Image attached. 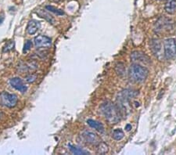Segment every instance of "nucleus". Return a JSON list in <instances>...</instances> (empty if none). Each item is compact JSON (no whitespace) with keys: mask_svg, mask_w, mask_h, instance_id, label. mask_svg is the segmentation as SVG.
<instances>
[{"mask_svg":"<svg viewBox=\"0 0 176 155\" xmlns=\"http://www.w3.org/2000/svg\"><path fill=\"white\" fill-rule=\"evenodd\" d=\"M0 102L4 107L13 108L16 107L18 102V98L15 94H11L7 92H2L0 94Z\"/></svg>","mask_w":176,"mask_h":155,"instance_id":"nucleus-3","label":"nucleus"},{"mask_svg":"<svg viewBox=\"0 0 176 155\" xmlns=\"http://www.w3.org/2000/svg\"><path fill=\"white\" fill-rule=\"evenodd\" d=\"M68 147L69 149H70V151L72 152V153L74 154H88V153L86 152V151H83V150L81 149H79V148H78V147H74V146L72 145H68Z\"/></svg>","mask_w":176,"mask_h":155,"instance_id":"nucleus-16","label":"nucleus"},{"mask_svg":"<svg viewBox=\"0 0 176 155\" xmlns=\"http://www.w3.org/2000/svg\"><path fill=\"white\" fill-rule=\"evenodd\" d=\"M100 110L110 124H117L121 121V111L114 103L109 101L105 102L101 105Z\"/></svg>","mask_w":176,"mask_h":155,"instance_id":"nucleus-1","label":"nucleus"},{"mask_svg":"<svg viewBox=\"0 0 176 155\" xmlns=\"http://www.w3.org/2000/svg\"><path fill=\"white\" fill-rule=\"evenodd\" d=\"M54 2H61V1H63V0H53Z\"/></svg>","mask_w":176,"mask_h":155,"instance_id":"nucleus-23","label":"nucleus"},{"mask_svg":"<svg viewBox=\"0 0 176 155\" xmlns=\"http://www.w3.org/2000/svg\"><path fill=\"white\" fill-rule=\"evenodd\" d=\"M32 46V42L31 40H28L26 42H25V46H24V49H23V52L24 53H26V52H28L29 50L31 49Z\"/></svg>","mask_w":176,"mask_h":155,"instance_id":"nucleus-20","label":"nucleus"},{"mask_svg":"<svg viewBox=\"0 0 176 155\" xmlns=\"http://www.w3.org/2000/svg\"><path fill=\"white\" fill-rule=\"evenodd\" d=\"M116 72L119 76H123L125 73V65L122 64V63H119L116 65L115 67Z\"/></svg>","mask_w":176,"mask_h":155,"instance_id":"nucleus-17","label":"nucleus"},{"mask_svg":"<svg viewBox=\"0 0 176 155\" xmlns=\"http://www.w3.org/2000/svg\"><path fill=\"white\" fill-rule=\"evenodd\" d=\"M151 47H152V50L153 52L155 53V55H157L159 51L161 49V46H160V43L159 42V41L156 40V39H154V40H152L151 42Z\"/></svg>","mask_w":176,"mask_h":155,"instance_id":"nucleus-14","label":"nucleus"},{"mask_svg":"<svg viewBox=\"0 0 176 155\" xmlns=\"http://www.w3.org/2000/svg\"><path fill=\"white\" fill-rule=\"evenodd\" d=\"M113 138L115 140H121L124 138L125 136V134H124V132L122 131L121 129H114L113 132Z\"/></svg>","mask_w":176,"mask_h":155,"instance_id":"nucleus-15","label":"nucleus"},{"mask_svg":"<svg viewBox=\"0 0 176 155\" xmlns=\"http://www.w3.org/2000/svg\"><path fill=\"white\" fill-rule=\"evenodd\" d=\"M149 75V70L142 65L134 64L129 70L130 79L135 82H142L146 80Z\"/></svg>","mask_w":176,"mask_h":155,"instance_id":"nucleus-2","label":"nucleus"},{"mask_svg":"<svg viewBox=\"0 0 176 155\" xmlns=\"http://www.w3.org/2000/svg\"><path fill=\"white\" fill-rule=\"evenodd\" d=\"M125 129L127 131H130L131 129H132V125H127L125 127Z\"/></svg>","mask_w":176,"mask_h":155,"instance_id":"nucleus-22","label":"nucleus"},{"mask_svg":"<svg viewBox=\"0 0 176 155\" xmlns=\"http://www.w3.org/2000/svg\"><path fill=\"white\" fill-rule=\"evenodd\" d=\"M97 147V153L99 154H105L109 151V147L104 142H99L96 145Z\"/></svg>","mask_w":176,"mask_h":155,"instance_id":"nucleus-13","label":"nucleus"},{"mask_svg":"<svg viewBox=\"0 0 176 155\" xmlns=\"http://www.w3.org/2000/svg\"><path fill=\"white\" fill-rule=\"evenodd\" d=\"M36 78L37 76L35 75H28V76H27L26 78H25V81L28 83H33L34 81L36 80Z\"/></svg>","mask_w":176,"mask_h":155,"instance_id":"nucleus-21","label":"nucleus"},{"mask_svg":"<svg viewBox=\"0 0 176 155\" xmlns=\"http://www.w3.org/2000/svg\"><path fill=\"white\" fill-rule=\"evenodd\" d=\"M41 24L39 21L34 20H30L27 26V32L29 34H34L40 29Z\"/></svg>","mask_w":176,"mask_h":155,"instance_id":"nucleus-9","label":"nucleus"},{"mask_svg":"<svg viewBox=\"0 0 176 155\" xmlns=\"http://www.w3.org/2000/svg\"><path fill=\"white\" fill-rule=\"evenodd\" d=\"M36 13L38 14V16H39L40 17H42V18L45 19V20H47V21L50 23V24H53L55 23V19L53 18V16H51L49 13H47L46 11H45V10H39L37 11Z\"/></svg>","mask_w":176,"mask_h":155,"instance_id":"nucleus-11","label":"nucleus"},{"mask_svg":"<svg viewBox=\"0 0 176 155\" xmlns=\"http://www.w3.org/2000/svg\"><path fill=\"white\" fill-rule=\"evenodd\" d=\"M10 84L13 88H14L15 89H16L20 93H25L28 90L27 85H25L24 81L22 79H20V78H13V79H11L10 80Z\"/></svg>","mask_w":176,"mask_h":155,"instance_id":"nucleus-7","label":"nucleus"},{"mask_svg":"<svg viewBox=\"0 0 176 155\" xmlns=\"http://www.w3.org/2000/svg\"><path fill=\"white\" fill-rule=\"evenodd\" d=\"M160 1H162V0H160Z\"/></svg>","mask_w":176,"mask_h":155,"instance_id":"nucleus-25","label":"nucleus"},{"mask_svg":"<svg viewBox=\"0 0 176 155\" xmlns=\"http://www.w3.org/2000/svg\"><path fill=\"white\" fill-rule=\"evenodd\" d=\"M87 123L89 126H91L92 128L95 129V130H97V131L99 132L100 133H103V132H104V127H103L102 123L95 121V120H92V119H89V120H87Z\"/></svg>","mask_w":176,"mask_h":155,"instance_id":"nucleus-10","label":"nucleus"},{"mask_svg":"<svg viewBox=\"0 0 176 155\" xmlns=\"http://www.w3.org/2000/svg\"><path fill=\"white\" fill-rule=\"evenodd\" d=\"M45 8H46V10H49V11L54 13L57 14V15H63V14H64L63 10L56 8V7H54V6H45Z\"/></svg>","mask_w":176,"mask_h":155,"instance_id":"nucleus-18","label":"nucleus"},{"mask_svg":"<svg viewBox=\"0 0 176 155\" xmlns=\"http://www.w3.org/2000/svg\"><path fill=\"white\" fill-rule=\"evenodd\" d=\"M164 56L168 60L174 58L176 55V42L174 38H168L164 41Z\"/></svg>","mask_w":176,"mask_h":155,"instance_id":"nucleus-4","label":"nucleus"},{"mask_svg":"<svg viewBox=\"0 0 176 155\" xmlns=\"http://www.w3.org/2000/svg\"><path fill=\"white\" fill-rule=\"evenodd\" d=\"M14 46H15L14 41H10V42H7L6 46L3 47V50H2V52H10V51L13 50V49H14Z\"/></svg>","mask_w":176,"mask_h":155,"instance_id":"nucleus-19","label":"nucleus"},{"mask_svg":"<svg viewBox=\"0 0 176 155\" xmlns=\"http://www.w3.org/2000/svg\"><path fill=\"white\" fill-rule=\"evenodd\" d=\"M82 136H83L85 142H87L88 143L92 144V145H97L98 143L100 142V139L98 137V136L95 133H92V132H84L82 133Z\"/></svg>","mask_w":176,"mask_h":155,"instance_id":"nucleus-8","label":"nucleus"},{"mask_svg":"<svg viewBox=\"0 0 176 155\" xmlns=\"http://www.w3.org/2000/svg\"><path fill=\"white\" fill-rule=\"evenodd\" d=\"M132 61L138 64H150V59L145 53L139 51H135L131 55Z\"/></svg>","mask_w":176,"mask_h":155,"instance_id":"nucleus-5","label":"nucleus"},{"mask_svg":"<svg viewBox=\"0 0 176 155\" xmlns=\"http://www.w3.org/2000/svg\"><path fill=\"white\" fill-rule=\"evenodd\" d=\"M34 46L38 48H48L51 46L52 40L45 35H39L34 38Z\"/></svg>","mask_w":176,"mask_h":155,"instance_id":"nucleus-6","label":"nucleus"},{"mask_svg":"<svg viewBox=\"0 0 176 155\" xmlns=\"http://www.w3.org/2000/svg\"><path fill=\"white\" fill-rule=\"evenodd\" d=\"M165 10L169 14H175L176 13V0H169L165 4Z\"/></svg>","mask_w":176,"mask_h":155,"instance_id":"nucleus-12","label":"nucleus"},{"mask_svg":"<svg viewBox=\"0 0 176 155\" xmlns=\"http://www.w3.org/2000/svg\"><path fill=\"white\" fill-rule=\"evenodd\" d=\"M1 116H2V114H1V112H0V118H1Z\"/></svg>","mask_w":176,"mask_h":155,"instance_id":"nucleus-24","label":"nucleus"}]
</instances>
